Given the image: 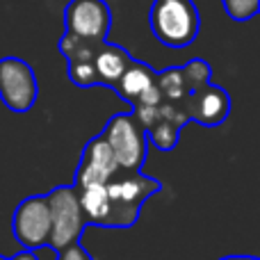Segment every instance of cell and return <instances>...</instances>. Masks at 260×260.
Listing matches in <instances>:
<instances>
[{
    "label": "cell",
    "mask_w": 260,
    "mask_h": 260,
    "mask_svg": "<svg viewBox=\"0 0 260 260\" xmlns=\"http://www.w3.org/2000/svg\"><path fill=\"white\" fill-rule=\"evenodd\" d=\"M105 187L110 197V215L103 229H130L137 224L144 201L155 197L162 183L139 171H117Z\"/></svg>",
    "instance_id": "cell-1"
},
{
    "label": "cell",
    "mask_w": 260,
    "mask_h": 260,
    "mask_svg": "<svg viewBox=\"0 0 260 260\" xmlns=\"http://www.w3.org/2000/svg\"><path fill=\"white\" fill-rule=\"evenodd\" d=\"M148 23L155 39L167 48H187L201 27L194 0H153Z\"/></svg>",
    "instance_id": "cell-2"
},
{
    "label": "cell",
    "mask_w": 260,
    "mask_h": 260,
    "mask_svg": "<svg viewBox=\"0 0 260 260\" xmlns=\"http://www.w3.org/2000/svg\"><path fill=\"white\" fill-rule=\"evenodd\" d=\"M50 210V238L48 247L62 251L69 244L80 242L87 219L82 215L78 189L73 185H59L46 197Z\"/></svg>",
    "instance_id": "cell-3"
},
{
    "label": "cell",
    "mask_w": 260,
    "mask_h": 260,
    "mask_svg": "<svg viewBox=\"0 0 260 260\" xmlns=\"http://www.w3.org/2000/svg\"><path fill=\"white\" fill-rule=\"evenodd\" d=\"M101 135L112 148L119 171H142L148 142L146 130L142 128V123L137 121L133 112H119L110 117Z\"/></svg>",
    "instance_id": "cell-4"
},
{
    "label": "cell",
    "mask_w": 260,
    "mask_h": 260,
    "mask_svg": "<svg viewBox=\"0 0 260 260\" xmlns=\"http://www.w3.org/2000/svg\"><path fill=\"white\" fill-rule=\"evenodd\" d=\"M39 85L35 69L21 57L0 59V101L12 112H27L37 103Z\"/></svg>",
    "instance_id": "cell-5"
},
{
    "label": "cell",
    "mask_w": 260,
    "mask_h": 260,
    "mask_svg": "<svg viewBox=\"0 0 260 260\" xmlns=\"http://www.w3.org/2000/svg\"><path fill=\"white\" fill-rule=\"evenodd\" d=\"M12 231L23 249H39L50 238V210L46 197H27L16 206Z\"/></svg>",
    "instance_id": "cell-6"
},
{
    "label": "cell",
    "mask_w": 260,
    "mask_h": 260,
    "mask_svg": "<svg viewBox=\"0 0 260 260\" xmlns=\"http://www.w3.org/2000/svg\"><path fill=\"white\" fill-rule=\"evenodd\" d=\"M64 23L71 35L91 41H105L112 14L105 0H71L64 9Z\"/></svg>",
    "instance_id": "cell-7"
},
{
    "label": "cell",
    "mask_w": 260,
    "mask_h": 260,
    "mask_svg": "<svg viewBox=\"0 0 260 260\" xmlns=\"http://www.w3.org/2000/svg\"><path fill=\"white\" fill-rule=\"evenodd\" d=\"M178 105L185 112L187 121H197L206 128L221 126L231 114L229 91H224L221 87H215L212 82L189 91Z\"/></svg>",
    "instance_id": "cell-8"
},
{
    "label": "cell",
    "mask_w": 260,
    "mask_h": 260,
    "mask_svg": "<svg viewBox=\"0 0 260 260\" xmlns=\"http://www.w3.org/2000/svg\"><path fill=\"white\" fill-rule=\"evenodd\" d=\"M114 91L126 101L130 108L162 103V94L155 82V71L151 67H146L144 62H139V59H130V64L121 73Z\"/></svg>",
    "instance_id": "cell-9"
},
{
    "label": "cell",
    "mask_w": 260,
    "mask_h": 260,
    "mask_svg": "<svg viewBox=\"0 0 260 260\" xmlns=\"http://www.w3.org/2000/svg\"><path fill=\"white\" fill-rule=\"evenodd\" d=\"M117 171L119 167H117V160H114L112 148L105 142L103 135H99V137H91L87 142L73 185L82 187V185H89V183H108Z\"/></svg>",
    "instance_id": "cell-10"
},
{
    "label": "cell",
    "mask_w": 260,
    "mask_h": 260,
    "mask_svg": "<svg viewBox=\"0 0 260 260\" xmlns=\"http://www.w3.org/2000/svg\"><path fill=\"white\" fill-rule=\"evenodd\" d=\"M185 123H187V117L180 110V105L162 101L157 105V114L153 119V123L146 128V142H151L157 151H174Z\"/></svg>",
    "instance_id": "cell-11"
},
{
    "label": "cell",
    "mask_w": 260,
    "mask_h": 260,
    "mask_svg": "<svg viewBox=\"0 0 260 260\" xmlns=\"http://www.w3.org/2000/svg\"><path fill=\"white\" fill-rule=\"evenodd\" d=\"M130 59L133 57H130L121 46L103 41V44L99 46V50H96V55H94L96 85H103V87L114 89L117 82H119V78H121V73L126 71V67L130 64Z\"/></svg>",
    "instance_id": "cell-12"
},
{
    "label": "cell",
    "mask_w": 260,
    "mask_h": 260,
    "mask_svg": "<svg viewBox=\"0 0 260 260\" xmlns=\"http://www.w3.org/2000/svg\"><path fill=\"white\" fill-rule=\"evenodd\" d=\"M76 189H78V199H80V208H82V215H85L87 224L105 226L108 215H110V197H108L105 183H89Z\"/></svg>",
    "instance_id": "cell-13"
},
{
    "label": "cell",
    "mask_w": 260,
    "mask_h": 260,
    "mask_svg": "<svg viewBox=\"0 0 260 260\" xmlns=\"http://www.w3.org/2000/svg\"><path fill=\"white\" fill-rule=\"evenodd\" d=\"M155 82H157V89H160V94H162V101H167V103H180V101L189 94L187 80H185L183 69L180 67L155 71Z\"/></svg>",
    "instance_id": "cell-14"
},
{
    "label": "cell",
    "mask_w": 260,
    "mask_h": 260,
    "mask_svg": "<svg viewBox=\"0 0 260 260\" xmlns=\"http://www.w3.org/2000/svg\"><path fill=\"white\" fill-rule=\"evenodd\" d=\"M183 69V76H185V80H187V87H189V91H194V89H199V87H203V85H208L210 82V78H212V71H210V64L206 62V59H189L185 67H180Z\"/></svg>",
    "instance_id": "cell-15"
},
{
    "label": "cell",
    "mask_w": 260,
    "mask_h": 260,
    "mask_svg": "<svg viewBox=\"0 0 260 260\" xmlns=\"http://www.w3.org/2000/svg\"><path fill=\"white\" fill-rule=\"evenodd\" d=\"M69 78L76 87L89 89L96 87V69L94 62H69Z\"/></svg>",
    "instance_id": "cell-16"
},
{
    "label": "cell",
    "mask_w": 260,
    "mask_h": 260,
    "mask_svg": "<svg viewBox=\"0 0 260 260\" xmlns=\"http://www.w3.org/2000/svg\"><path fill=\"white\" fill-rule=\"evenodd\" d=\"M221 5L233 21H249L260 9V0H221Z\"/></svg>",
    "instance_id": "cell-17"
},
{
    "label": "cell",
    "mask_w": 260,
    "mask_h": 260,
    "mask_svg": "<svg viewBox=\"0 0 260 260\" xmlns=\"http://www.w3.org/2000/svg\"><path fill=\"white\" fill-rule=\"evenodd\" d=\"M57 260H91V256L85 251V247L80 242H73L67 249L57 251Z\"/></svg>",
    "instance_id": "cell-18"
},
{
    "label": "cell",
    "mask_w": 260,
    "mask_h": 260,
    "mask_svg": "<svg viewBox=\"0 0 260 260\" xmlns=\"http://www.w3.org/2000/svg\"><path fill=\"white\" fill-rule=\"evenodd\" d=\"M7 260H39V258L35 256V251H32V249H23L21 253H16V256H12Z\"/></svg>",
    "instance_id": "cell-19"
},
{
    "label": "cell",
    "mask_w": 260,
    "mask_h": 260,
    "mask_svg": "<svg viewBox=\"0 0 260 260\" xmlns=\"http://www.w3.org/2000/svg\"><path fill=\"white\" fill-rule=\"evenodd\" d=\"M219 260H258L256 256H238V253H233V256H224Z\"/></svg>",
    "instance_id": "cell-20"
},
{
    "label": "cell",
    "mask_w": 260,
    "mask_h": 260,
    "mask_svg": "<svg viewBox=\"0 0 260 260\" xmlns=\"http://www.w3.org/2000/svg\"><path fill=\"white\" fill-rule=\"evenodd\" d=\"M0 260H7V258H3V256H0Z\"/></svg>",
    "instance_id": "cell-21"
}]
</instances>
